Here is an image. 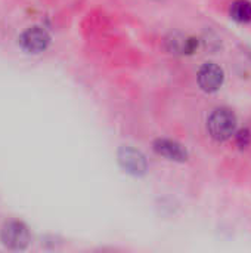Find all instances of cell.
<instances>
[{
	"label": "cell",
	"instance_id": "cell-3",
	"mask_svg": "<svg viewBox=\"0 0 251 253\" xmlns=\"http://www.w3.org/2000/svg\"><path fill=\"white\" fill-rule=\"evenodd\" d=\"M19 43L21 47L28 52V53H40L43 52L49 43H50V37L47 34V31L41 27H31L28 30H25L22 33V36L19 37Z\"/></svg>",
	"mask_w": 251,
	"mask_h": 253
},
{
	"label": "cell",
	"instance_id": "cell-6",
	"mask_svg": "<svg viewBox=\"0 0 251 253\" xmlns=\"http://www.w3.org/2000/svg\"><path fill=\"white\" fill-rule=\"evenodd\" d=\"M154 150L160 156L173 160V162H185L188 160V151L176 141L172 139H157L154 142Z\"/></svg>",
	"mask_w": 251,
	"mask_h": 253
},
{
	"label": "cell",
	"instance_id": "cell-4",
	"mask_svg": "<svg viewBox=\"0 0 251 253\" xmlns=\"http://www.w3.org/2000/svg\"><path fill=\"white\" fill-rule=\"evenodd\" d=\"M197 77H198L200 87L206 92H216L223 84V80H225L223 70L215 62L204 64L200 68Z\"/></svg>",
	"mask_w": 251,
	"mask_h": 253
},
{
	"label": "cell",
	"instance_id": "cell-5",
	"mask_svg": "<svg viewBox=\"0 0 251 253\" xmlns=\"http://www.w3.org/2000/svg\"><path fill=\"white\" fill-rule=\"evenodd\" d=\"M118 162L121 168L132 175H143L148 169V163L143 154L130 147H123L118 151Z\"/></svg>",
	"mask_w": 251,
	"mask_h": 253
},
{
	"label": "cell",
	"instance_id": "cell-7",
	"mask_svg": "<svg viewBox=\"0 0 251 253\" xmlns=\"http://www.w3.org/2000/svg\"><path fill=\"white\" fill-rule=\"evenodd\" d=\"M166 44H167V49L172 53L189 55V53H194L198 49V39L175 33L170 37H167Z\"/></svg>",
	"mask_w": 251,
	"mask_h": 253
},
{
	"label": "cell",
	"instance_id": "cell-1",
	"mask_svg": "<svg viewBox=\"0 0 251 253\" xmlns=\"http://www.w3.org/2000/svg\"><path fill=\"white\" fill-rule=\"evenodd\" d=\"M207 130L216 141L229 139L237 130V117L228 108L215 110L207 120Z\"/></svg>",
	"mask_w": 251,
	"mask_h": 253
},
{
	"label": "cell",
	"instance_id": "cell-8",
	"mask_svg": "<svg viewBox=\"0 0 251 253\" xmlns=\"http://www.w3.org/2000/svg\"><path fill=\"white\" fill-rule=\"evenodd\" d=\"M231 16L237 22L247 24L251 21V3L249 0H235L231 6Z\"/></svg>",
	"mask_w": 251,
	"mask_h": 253
},
{
	"label": "cell",
	"instance_id": "cell-2",
	"mask_svg": "<svg viewBox=\"0 0 251 253\" xmlns=\"http://www.w3.org/2000/svg\"><path fill=\"white\" fill-rule=\"evenodd\" d=\"M0 239L6 248L15 249V251L27 248L31 242L28 228L22 222H18V221H10L4 224L0 233Z\"/></svg>",
	"mask_w": 251,
	"mask_h": 253
},
{
	"label": "cell",
	"instance_id": "cell-9",
	"mask_svg": "<svg viewBox=\"0 0 251 253\" xmlns=\"http://www.w3.org/2000/svg\"><path fill=\"white\" fill-rule=\"evenodd\" d=\"M237 141H238V145L240 147H247L249 142H250V133H249V130H241L237 135Z\"/></svg>",
	"mask_w": 251,
	"mask_h": 253
}]
</instances>
